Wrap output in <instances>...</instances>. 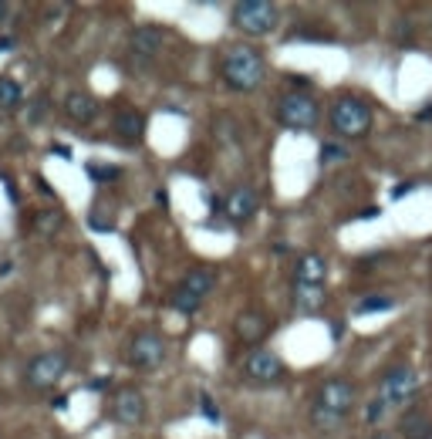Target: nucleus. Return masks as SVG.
Wrapping results in <instances>:
<instances>
[{
  "mask_svg": "<svg viewBox=\"0 0 432 439\" xmlns=\"http://www.w3.org/2000/svg\"><path fill=\"white\" fill-rule=\"evenodd\" d=\"M220 75H223V85L230 91H253L264 81V75H267V65H264V58H260L257 47L234 44L223 54V61H220Z\"/></svg>",
  "mask_w": 432,
  "mask_h": 439,
  "instance_id": "nucleus-1",
  "label": "nucleus"
},
{
  "mask_svg": "<svg viewBox=\"0 0 432 439\" xmlns=\"http://www.w3.org/2000/svg\"><path fill=\"white\" fill-rule=\"evenodd\" d=\"M354 399L358 396H354V385L348 379H328L315 396V412H311L315 426H321V429L341 426V419L354 409Z\"/></svg>",
  "mask_w": 432,
  "mask_h": 439,
  "instance_id": "nucleus-2",
  "label": "nucleus"
},
{
  "mask_svg": "<svg viewBox=\"0 0 432 439\" xmlns=\"http://www.w3.org/2000/svg\"><path fill=\"white\" fill-rule=\"evenodd\" d=\"M328 122L341 139H361L372 128V105L358 95H341V98L331 102Z\"/></svg>",
  "mask_w": 432,
  "mask_h": 439,
  "instance_id": "nucleus-3",
  "label": "nucleus"
},
{
  "mask_svg": "<svg viewBox=\"0 0 432 439\" xmlns=\"http://www.w3.org/2000/svg\"><path fill=\"white\" fill-rule=\"evenodd\" d=\"M277 24H280V10L271 0H240L234 7V27L250 38L271 34L277 31Z\"/></svg>",
  "mask_w": 432,
  "mask_h": 439,
  "instance_id": "nucleus-4",
  "label": "nucleus"
},
{
  "mask_svg": "<svg viewBox=\"0 0 432 439\" xmlns=\"http://www.w3.org/2000/svg\"><path fill=\"white\" fill-rule=\"evenodd\" d=\"M277 119L291 132H311L317 119H321V109H317V102L308 91H287L277 102Z\"/></svg>",
  "mask_w": 432,
  "mask_h": 439,
  "instance_id": "nucleus-5",
  "label": "nucleus"
},
{
  "mask_svg": "<svg viewBox=\"0 0 432 439\" xmlns=\"http://www.w3.org/2000/svg\"><path fill=\"white\" fill-rule=\"evenodd\" d=\"M166 338L152 331V328H146V331H135L132 338H128V348H125V359L132 368H139V372H156L159 365L166 361Z\"/></svg>",
  "mask_w": 432,
  "mask_h": 439,
  "instance_id": "nucleus-6",
  "label": "nucleus"
},
{
  "mask_svg": "<svg viewBox=\"0 0 432 439\" xmlns=\"http://www.w3.org/2000/svg\"><path fill=\"white\" fill-rule=\"evenodd\" d=\"M419 392V372L409 368V365H395L382 375L378 382V399L385 402V409H395V405H409Z\"/></svg>",
  "mask_w": 432,
  "mask_h": 439,
  "instance_id": "nucleus-7",
  "label": "nucleus"
},
{
  "mask_svg": "<svg viewBox=\"0 0 432 439\" xmlns=\"http://www.w3.org/2000/svg\"><path fill=\"white\" fill-rule=\"evenodd\" d=\"M65 375H68V352H41L24 368V382L38 392L54 389Z\"/></svg>",
  "mask_w": 432,
  "mask_h": 439,
  "instance_id": "nucleus-8",
  "label": "nucleus"
},
{
  "mask_svg": "<svg viewBox=\"0 0 432 439\" xmlns=\"http://www.w3.org/2000/svg\"><path fill=\"white\" fill-rule=\"evenodd\" d=\"M284 361L277 359L271 348H250V355L243 359V375L250 382H260V385H271V382H280L284 379Z\"/></svg>",
  "mask_w": 432,
  "mask_h": 439,
  "instance_id": "nucleus-9",
  "label": "nucleus"
},
{
  "mask_svg": "<svg viewBox=\"0 0 432 439\" xmlns=\"http://www.w3.org/2000/svg\"><path fill=\"white\" fill-rule=\"evenodd\" d=\"M166 44V27L159 24H139L128 31V54L135 61H152Z\"/></svg>",
  "mask_w": 432,
  "mask_h": 439,
  "instance_id": "nucleus-10",
  "label": "nucleus"
},
{
  "mask_svg": "<svg viewBox=\"0 0 432 439\" xmlns=\"http://www.w3.org/2000/svg\"><path fill=\"white\" fill-rule=\"evenodd\" d=\"M112 419L118 426H142L146 419V396L139 389H118L115 399H112Z\"/></svg>",
  "mask_w": 432,
  "mask_h": 439,
  "instance_id": "nucleus-11",
  "label": "nucleus"
},
{
  "mask_svg": "<svg viewBox=\"0 0 432 439\" xmlns=\"http://www.w3.org/2000/svg\"><path fill=\"white\" fill-rule=\"evenodd\" d=\"M257 206H260V200H257V193L250 186H236L227 196V203H223V213H227L230 223H247V220H253Z\"/></svg>",
  "mask_w": 432,
  "mask_h": 439,
  "instance_id": "nucleus-12",
  "label": "nucleus"
},
{
  "mask_svg": "<svg viewBox=\"0 0 432 439\" xmlns=\"http://www.w3.org/2000/svg\"><path fill=\"white\" fill-rule=\"evenodd\" d=\"M398 433H402V439H432L429 409H419V405L405 409L402 419H398Z\"/></svg>",
  "mask_w": 432,
  "mask_h": 439,
  "instance_id": "nucleus-13",
  "label": "nucleus"
},
{
  "mask_svg": "<svg viewBox=\"0 0 432 439\" xmlns=\"http://www.w3.org/2000/svg\"><path fill=\"white\" fill-rule=\"evenodd\" d=\"M115 135L122 142H128V146L142 142L146 139V115L135 112V109H122L115 115Z\"/></svg>",
  "mask_w": 432,
  "mask_h": 439,
  "instance_id": "nucleus-14",
  "label": "nucleus"
},
{
  "mask_svg": "<svg viewBox=\"0 0 432 439\" xmlns=\"http://www.w3.org/2000/svg\"><path fill=\"white\" fill-rule=\"evenodd\" d=\"M65 115L75 122V125H88V122H95V115H98V102L88 91H71L65 98Z\"/></svg>",
  "mask_w": 432,
  "mask_h": 439,
  "instance_id": "nucleus-15",
  "label": "nucleus"
},
{
  "mask_svg": "<svg viewBox=\"0 0 432 439\" xmlns=\"http://www.w3.org/2000/svg\"><path fill=\"white\" fill-rule=\"evenodd\" d=\"M328 278V260L321 254H304L297 260V271H294V284H321L324 287Z\"/></svg>",
  "mask_w": 432,
  "mask_h": 439,
  "instance_id": "nucleus-16",
  "label": "nucleus"
},
{
  "mask_svg": "<svg viewBox=\"0 0 432 439\" xmlns=\"http://www.w3.org/2000/svg\"><path fill=\"white\" fill-rule=\"evenodd\" d=\"M179 287H183V291H190V294L199 297V301H206V297L216 291V271H213V267H193V271L183 278Z\"/></svg>",
  "mask_w": 432,
  "mask_h": 439,
  "instance_id": "nucleus-17",
  "label": "nucleus"
},
{
  "mask_svg": "<svg viewBox=\"0 0 432 439\" xmlns=\"http://www.w3.org/2000/svg\"><path fill=\"white\" fill-rule=\"evenodd\" d=\"M267 328H271L267 318H264V315H257V311H247V315H240V318H236V335H240L247 345H257V341L267 335Z\"/></svg>",
  "mask_w": 432,
  "mask_h": 439,
  "instance_id": "nucleus-18",
  "label": "nucleus"
},
{
  "mask_svg": "<svg viewBox=\"0 0 432 439\" xmlns=\"http://www.w3.org/2000/svg\"><path fill=\"white\" fill-rule=\"evenodd\" d=\"M294 301H297V308H301V311L315 315V311L324 308L328 294H324V287H321V284H294Z\"/></svg>",
  "mask_w": 432,
  "mask_h": 439,
  "instance_id": "nucleus-19",
  "label": "nucleus"
},
{
  "mask_svg": "<svg viewBox=\"0 0 432 439\" xmlns=\"http://www.w3.org/2000/svg\"><path fill=\"white\" fill-rule=\"evenodd\" d=\"M24 105V88L14 78H0V112H17Z\"/></svg>",
  "mask_w": 432,
  "mask_h": 439,
  "instance_id": "nucleus-20",
  "label": "nucleus"
},
{
  "mask_svg": "<svg viewBox=\"0 0 432 439\" xmlns=\"http://www.w3.org/2000/svg\"><path fill=\"white\" fill-rule=\"evenodd\" d=\"M169 304H172L176 311H183V315H196V311H199V304H203V301H199V297H193L190 291L176 287V291H172V297H169Z\"/></svg>",
  "mask_w": 432,
  "mask_h": 439,
  "instance_id": "nucleus-21",
  "label": "nucleus"
},
{
  "mask_svg": "<svg viewBox=\"0 0 432 439\" xmlns=\"http://www.w3.org/2000/svg\"><path fill=\"white\" fill-rule=\"evenodd\" d=\"M61 223H65V213H61V210H44V213H38V216H34V227H38L44 237H51V234H54Z\"/></svg>",
  "mask_w": 432,
  "mask_h": 439,
  "instance_id": "nucleus-22",
  "label": "nucleus"
},
{
  "mask_svg": "<svg viewBox=\"0 0 432 439\" xmlns=\"http://www.w3.org/2000/svg\"><path fill=\"white\" fill-rule=\"evenodd\" d=\"M348 159V149L341 142H324L321 146V166H334V162H345Z\"/></svg>",
  "mask_w": 432,
  "mask_h": 439,
  "instance_id": "nucleus-23",
  "label": "nucleus"
},
{
  "mask_svg": "<svg viewBox=\"0 0 432 439\" xmlns=\"http://www.w3.org/2000/svg\"><path fill=\"white\" fill-rule=\"evenodd\" d=\"M84 169H88V176H91L95 183H109V179H118V176H122L118 166H95V162H91V166H84Z\"/></svg>",
  "mask_w": 432,
  "mask_h": 439,
  "instance_id": "nucleus-24",
  "label": "nucleus"
},
{
  "mask_svg": "<svg viewBox=\"0 0 432 439\" xmlns=\"http://www.w3.org/2000/svg\"><path fill=\"white\" fill-rule=\"evenodd\" d=\"M395 301L392 297H365V301H358V315H372V311H389Z\"/></svg>",
  "mask_w": 432,
  "mask_h": 439,
  "instance_id": "nucleus-25",
  "label": "nucleus"
},
{
  "mask_svg": "<svg viewBox=\"0 0 432 439\" xmlns=\"http://www.w3.org/2000/svg\"><path fill=\"white\" fill-rule=\"evenodd\" d=\"M199 409H203V416H206V419H209V423H220V405H216V402L209 399V396H206V392H203V396H199Z\"/></svg>",
  "mask_w": 432,
  "mask_h": 439,
  "instance_id": "nucleus-26",
  "label": "nucleus"
},
{
  "mask_svg": "<svg viewBox=\"0 0 432 439\" xmlns=\"http://www.w3.org/2000/svg\"><path fill=\"white\" fill-rule=\"evenodd\" d=\"M88 223H91L95 230H112V220H102V216H91Z\"/></svg>",
  "mask_w": 432,
  "mask_h": 439,
  "instance_id": "nucleus-27",
  "label": "nucleus"
},
{
  "mask_svg": "<svg viewBox=\"0 0 432 439\" xmlns=\"http://www.w3.org/2000/svg\"><path fill=\"white\" fill-rule=\"evenodd\" d=\"M14 47H17L14 38H0V51H14Z\"/></svg>",
  "mask_w": 432,
  "mask_h": 439,
  "instance_id": "nucleus-28",
  "label": "nucleus"
},
{
  "mask_svg": "<svg viewBox=\"0 0 432 439\" xmlns=\"http://www.w3.org/2000/svg\"><path fill=\"white\" fill-rule=\"evenodd\" d=\"M54 153H58L61 159H71V153H68V146H54Z\"/></svg>",
  "mask_w": 432,
  "mask_h": 439,
  "instance_id": "nucleus-29",
  "label": "nucleus"
},
{
  "mask_svg": "<svg viewBox=\"0 0 432 439\" xmlns=\"http://www.w3.org/2000/svg\"><path fill=\"white\" fill-rule=\"evenodd\" d=\"M419 119H432V105H429V109H422V112H419Z\"/></svg>",
  "mask_w": 432,
  "mask_h": 439,
  "instance_id": "nucleus-30",
  "label": "nucleus"
},
{
  "mask_svg": "<svg viewBox=\"0 0 432 439\" xmlns=\"http://www.w3.org/2000/svg\"><path fill=\"white\" fill-rule=\"evenodd\" d=\"M372 439H395V436H392V433H375Z\"/></svg>",
  "mask_w": 432,
  "mask_h": 439,
  "instance_id": "nucleus-31",
  "label": "nucleus"
},
{
  "mask_svg": "<svg viewBox=\"0 0 432 439\" xmlns=\"http://www.w3.org/2000/svg\"><path fill=\"white\" fill-rule=\"evenodd\" d=\"M7 10H10V7H7V3H0V21L7 17Z\"/></svg>",
  "mask_w": 432,
  "mask_h": 439,
  "instance_id": "nucleus-32",
  "label": "nucleus"
}]
</instances>
